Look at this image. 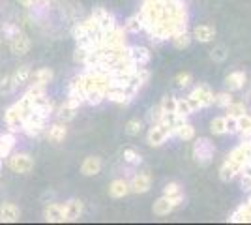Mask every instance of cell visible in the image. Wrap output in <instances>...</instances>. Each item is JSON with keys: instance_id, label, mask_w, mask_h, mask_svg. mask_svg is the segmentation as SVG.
<instances>
[{"instance_id": "obj_1", "label": "cell", "mask_w": 251, "mask_h": 225, "mask_svg": "<svg viewBox=\"0 0 251 225\" xmlns=\"http://www.w3.org/2000/svg\"><path fill=\"white\" fill-rule=\"evenodd\" d=\"M143 32L152 42H167L171 36L188 30V8L184 0H143L139 8Z\"/></svg>"}, {"instance_id": "obj_2", "label": "cell", "mask_w": 251, "mask_h": 225, "mask_svg": "<svg viewBox=\"0 0 251 225\" xmlns=\"http://www.w3.org/2000/svg\"><path fill=\"white\" fill-rule=\"evenodd\" d=\"M45 124H47V118L40 115L36 109L28 113L25 120H23V128L21 131L26 137H40L43 131H45Z\"/></svg>"}, {"instance_id": "obj_3", "label": "cell", "mask_w": 251, "mask_h": 225, "mask_svg": "<svg viewBox=\"0 0 251 225\" xmlns=\"http://www.w3.org/2000/svg\"><path fill=\"white\" fill-rule=\"evenodd\" d=\"M214 152H216L214 143L210 139H206V137H199V139H195V143H193V160L197 161L199 165H202V167H206V165L212 163Z\"/></svg>"}, {"instance_id": "obj_4", "label": "cell", "mask_w": 251, "mask_h": 225, "mask_svg": "<svg viewBox=\"0 0 251 225\" xmlns=\"http://www.w3.org/2000/svg\"><path fill=\"white\" fill-rule=\"evenodd\" d=\"M72 36L75 40H81V38H101L103 36V30H100L96 19L90 15L88 19H83V21L75 23L74 28H72Z\"/></svg>"}, {"instance_id": "obj_5", "label": "cell", "mask_w": 251, "mask_h": 225, "mask_svg": "<svg viewBox=\"0 0 251 225\" xmlns=\"http://www.w3.org/2000/svg\"><path fill=\"white\" fill-rule=\"evenodd\" d=\"M8 167L13 173H19V175H26L34 169V158L30 154H25V152H17V154H10L8 156Z\"/></svg>"}, {"instance_id": "obj_6", "label": "cell", "mask_w": 251, "mask_h": 225, "mask_svg": "<svg viewBox=\"0 0 251 225\" xmlns=\"http://www.w3.org/2000/svg\"><path fill=\"white\" fill-rule=\"evenodd\" d=\"M169 137H173L169 126L163 124V122H159V124L150 126V129H148V133H147V143L150 147H161Z\"/></svg>"}, {"instance_id": "obj_7", "label": "cell", "mask_w": 251, "mask_h": 225, "mask_svg": "<svg viewBox=\"0 0 251 225\" xmlns=\"http://www.w3.org/2000/svg\"><path fill=\"white\" fill-rule=\"evenodd\" d=\"M105 100L113 101V103H118V105H127L133 101V96L129 94L127 86H116V85H109L107 92H105Z\"/></svg>"}, {"instance_id": "obj_8", "label": "cell", "mask_w": 251, "mask_h": 225, "mask_svg": "<svg viewBox=\"0 0 251 225\" xmlns=\"http://www.w3.org/2000/svg\"><path fill=\"white\" fill-rule=\"evenodd\" d=\"M92 17H94L96 23H98L100 30H103V32H107V30H111V28H115L116 26L115 15H113L109 10H105L103 6L94 8V10H92Z\"/></svg>"}, {"instance_id": "obj_9", "label": "cell", "mask_w": 251, "mask_h": 225, "mask_svg": "<svg viewBox=\"0 0 251 225\" xmlns=\"http://www.w3.org/2000/svg\"><path fill=\"white\" fill-rule=\"evenodd\" d=\"M84 204L81 199H68L64 203V222H79L83 218Z\"/></svg>"}, {"instance_id": "obj_10", "label": "cell", "mask_w": 251, "mask_h": 225, "mask_svg": "<svg viewBox=\"0 0 251 225\" xmlns=\"http://www.w3.org/2000/svg\"><path fill=\"white\" fill-rule=\"evenodd\" d=\"M8 42H10V51L15 54V56H23V54H26L32 47L30 38H28L25 32H21V30L15 34L13 38H10Z\"/></svg>"}, {"instance_id": "obj_11", "label": "cell", "mask_w": 251, "mask_h": 225, "mask_svg": "<svg viewBox=\"0 0 251 225\" xmlns=\"http://www.w3.org/2000/svg\"><path fill=\"white\" fill-rule=\"evenodd\" d=\"M4 120H6L8 128H10L13 133H15V131H21L23 120H25V113L19 109L17 103H13L11 107L6 109V113H4Z\"/></svg>"}, {"instance_id": "obj_12", "label": "cell", "mask_w": 251, "mask_h": 225, "mask_svg": "<svg viewBox=\"0 0 251 225\" xmlns=\"http://www.w3.org/2000/svg\"><path fill=\"white\" fill-rule=\"evenodd\" d=\"M126 34L127 32L124 28H120L116 25L115 28L103 32V47H124V45H127L126 43Z\"/></svg>"}, {"instance_id": "obj_13", "label": "cell", "mask_w": 251, "mask_h": 225, "mask_svg": "<svg viewBox=\"0 0 251 225\" xmlns=\"http://www.w3.org/2000/svg\"><path fill=\"white\" fill-rule=\"evenodd\" d=\"M242 169H244V167H242L240 163H236V161L225 158L223 165L220 167V178L223 180V182H230V180H234V178L240 175Z\"/></svg>"}, {"instance_id": "obj_14", "label": "cell", "mask_w": 251, "mask_h": 225, "mask_svg": "<svg viewBox=\"0 0 251 225\" xmlns=\"http://www.w3.org/2000/svg\"><path fill=\"white\" fill-rule=\"evenodd\" d=\"M152 186V178L148 173H137L129 180V190L133 193H147Z\"/></svg>"}, {"instance_id": "obj_15", "label": "cell", "mask_w": 251, "mask_h": 225, "mask_svg": "<svg viewBox=\"0 0 251 225\" xmlns=\"http://www.w3.org/2000/svg\"><path fill=\"white\" fill-rule=\"evenodd\" d=\"M21 220V208L13 203H4L0 206V222L4 224H15Z\"/></svg>"}, {"instance_id": "obj_16", "label": "cell", "mask_w": 251, "mask_h": 225, "mask_svg": "<svg viewBox=\"0 0 251 225\" xmlns=\"http://www.w3.org/2000/svg\"><path fill=\"white\" fill-rule=\"evenodd\" d=\"M189 96H193L195 100H199V103L204 107H210V105H214V92L210 90L208 85H199L195 86L193 90H191V94Z\"/></svg>"}, {"instance_id": "obj_17", "label": "cell", "mask_w": 251, "mask_h": 225, "mask_svg": "<svg viewBox=\"0 0 251 225\" xmlns=\"http://www.w3.org/2000/svg\"><path fill=\"white\" fill-rule=\"evenodd\" d=\"M246 81H248V75L236 70V72H230L227 77H225V86L229 92H236V90H242L246 86Z\"/></svg>"}, {"instance_id": "obj_18", "label": "cell", "mask_w": 251, "mask_h": 225, "mask_svg": "<svg viewBox=\"0 0 251 225\" xmlns=\"http://www.w3.org/2000/svg\"><path fill=\"white\" fill-rule=\"evenodd\" d=\"M43 220L49 224H62L64 222V204L49 203L43 210Z\"/></svg>"}, {"instance_id": "obj_19", "label": "cell", "mask_w": 251, "mask_h": 225, "mask_svg": "<svg viewBox=\"0 0 251 225\" xmlns=\"http://www.w3.org/2000/svg\"><path fill=\"white\" fill-rule=\"evenodd\" d=\"M52 79H54V72H52L51 68H40V70H36V72L30 74L28 83H30V85L47 86L49 83H52Z\"/></svg>"}, {"instance_id": "obj_20", "label": "cell", "mask_w": 251, "mask_h": 225, "mask_svg": "<svg viewBox=\"0 0 251 225\" xmlns=\"http://www.w3.org/2000/svg\"><path fill=\"white\" fill-rule=\"evenodd\" d=\"M129 60L135 66H147L150 62V51L143 45H131L129 47Z\"/></svg>"}, {"instance_id": "obj_21", "label": "cell", "mask_w": 251, "mask_h": 225, "mask_svg": "<svg viewBox=\"0 0 251 225\" xmlns=\"http://www.w3.org/2000/svg\"><path fill=\"white\" fill-rule=\"evenodd\" d=\"M191 38H193V40H197V42H201V43H210L214 38H216V28H214V26H210V25H199V26H195V28H193Z\"/></svg>"}, {"instance_id": "obj_22", "label": "cell", "mask_w": 251, "mask_h": 225, "mask_svg": "<svg viewBox=\"0 0 251 225\" xmlns=\"http://www.w3.org/2000/svg\"><path fill=\"white\" fill-rule=\"evenodd\" d=\"M101 167H103L101 158H98V156H88V158H84L83 163H81V173H83L84 176H94V175H98V173L101 171Z\"/></svg>"}, {"instance_id": "obj_23", "label": "cell", "mask_w": 251, "mask_h": 225, "mask_svg": "<svg viewBox=\"0 0 251 225\" xmlns=\"http://www.w3.org/2000/svg\"><path fill=\"white\" fill-rule=\"evenodd\" d=\"M127 193H131V190H129V182L124 180V178H116V180H113V182L109 184V195L111 197L122 199Z\"/></svg>"}, {"instance_id": "obj_24", "label": "cell", "mask_w": 251, "mask_h": 225, "mask_svg": "<svg viewBox=\"0 0 251 225\" xmlns=\"http://www.w3.org/2000/svg\"><path fill=\"white\" fill-rule=\"evenodd\" d=\"M66 135H68V128H66L64 122H56V124H52V126L47 128V139L54 143V145L62 143L66 139Z\"/></svg>"}, {"instance_id": "obj_25", "label": "cell", "mask_w": 251, "mask_h": 225, "mask_svg": "<svg viewBox=\"0 0 251 225\" xmlns=\"http://www.w3.org/2000/svg\"><path fill=\"white\" fill-rule=\"evenodd\" d=\"M229 222L232 224H251V206L248 203L240 204L232 214H230Z\"/></svg>"}, {"instance_id": "obj_26", "label": "cell", "mask_w": 251, "mask_h": 225, "mask_svg": "<svg viewBox=\"0 0 251 225\" xmlns=\"http://www.w3.org/2000/svg\"><path fill=\"white\" fill-rule=\"evenodd\" d=\"M30 74H32V70H30V66L28 64H23L19 66L13 74H11V81H13V86L15 88H19V86H23L25 83H28V79H30Z\"/></svg>"}, {"instance_id": "obj_27", "label": "cell", "mask_w": 251, "mask_h": 225, "mask_svg": "<svg viewBox=\"0 0 251 225\" xmlns=\"http://www.w3.org/2000/svg\"><path fill=\"white\" fill-rule=\"evenodd\" d=\"M15 143H17V139H15L13 131H11V133H2V135H0V160L10 156L13 147H15Z\"/></svg>"}, {"instance_id": "obj_28", "label": "cell", "mask_w": 251, "mask_h": 225, "mask_svg": "<svg viewBox=\"0 0 251 225\" xmlns=\"http://www.w3.org/2000/svg\"><path fill=\"white\" fill-rule=\"evenodd\" d=\"M191 34H189V30H182V32H176L171 36V42H173V45L176 47V49H188L189 45H191Z\"/></svg>"}, {"instance_id": "obj_29", "label": "cell", "mask_w": 251, "mask_h": 225, "mask_svg": "<svg viewBox=\"0 0 251 225\" xmlns=\"http://www.w3.org/2000/svg\"><path fill=\"white\" fill-rule=\"evenodd\" d=\"M77 111L79 109H75V107H72V105H68L66 101H64L62 105L58 107V111H56V118H58V122H70V120H74L75 118V115H77Z\"/></svg>"}, {"instance_id": "obj_30", "label": "cell", "mask_w": 251, "mask_h": 225, "mask_svg": "<svg viewBox=\"0 0 251 225\" xmlns=\"http://www.w3.org/2000/svg\"><path fill=\"white\" fill-rule=\"evenodd\" d=\"M124 30L127 34H139V32H143V21H141L139 13H135V15H131V17H127V19H126Z\"/></svg>"}, {"instance_id": "obj_31", "label": "cell", "mask_w": 251, "mask_h": 225, "mask_svg": "<svg viewBox=\"0 0 251 225\" xmlns=\"http://www.w3.org/2000/svg\"><path fill=\"white\" fill-rule=\"evenodd\" d=\"M152 210H154L156 216H169L175 208H173V204L169 203L167 197L163 195V197H159L156 203H154V208H152Z\"/></svg>"}, {"instance_id": "obj_32", "label": "cell", "mask_w": 251, "mask_h": 225, "mask_svg": "<svg viewBox=\"0 0 251 225\" xmlns=\"http://www.w3.org/2000/svg\"><path fill=\"white\" fill-rule=\"evenodd\" d=\"M178 139H182V141H191V139H195V128L189 124L188 120L178 128V131L175 133Z\"/></svg>"}, {"instance_id": "obj_33", "label": "cell", "mask_w": 251, "mask_h": 225, "mask_svg": "<svg viewBox=\"0 0 251 225\" xmlns=\"http://www.w3.org/2000/svg\"><path fill=\"white\" fill-rule=\"evenodd\" d=\"M225 113L227 115H230V117H242L244 113H248V107H246V103L244 101H232V103H229L227 107H225Z\"/></svg>"}, {"instance_id": "obj_34", "label": "cell", "mask_w": 251, "mask_h": 225, "mask_svg": "<svg viewBox=\"0 0 251 225\" xmlns=\"http://www.w3.org/2000/svg\"><path fill=\"white\" fill-rule=\"evenodd\" d=\"M234 101V98H232V94H230L229 90H225V92H218V94H214V103L218 105V107L225 109L229 103H232Z\"/></svg>"}, {"instance_id": "obj_35", "label": "cell", "mask_w": 251, "mask_h": 225, "mask_svg": "<svg viewBox=\"0 0 251 225\" xmlns=\"http://www.w3.org/2000/svg\"><path fill=\"white\" fill-rule=\"evenodd\" d=\"M210 131H212L214 135H225V133H227V129H225V117L212 118V122H210Z\"/></svg>"}, {"instance_id": "obj_36", "label": "cell", "mask_w": 251, "mask_h": 225, "mask_svg": "<svg viewBox=\"0 0 251 225\" xmlns=\"http://www.w3.org/2000/svg\"><path fill=\"white\" fill-rule=\"evenodd\" d=\"M141 131H143V122H141L139 118H131V120L126 124V133H127V135H133V137H135Z\"/></svg>"}, {"instance_id": "obj_37", "label": "cell", "mask_w": 251, "mask_h": 225, "mask_svg": "<svg viewBox=\"0 0 251 225\" xmlns=\"http://www.w3.org/2000/svg\"><path fill=\"white\" fill-rule=\"evenodd\" d=\"M159 107L163 113H176V98L175 96H163Z\"/></svg>"}, {"instance_id": "obj_38", "label": "cell", "mask_w": 251, "mask_h": 225, "mask_svg": "<svg viewBox=\"0 0 251 225\" xmlns=\"http://www.w3.org/2000/svg\"><path fill=\"white\" fill-rule=\"evenodd\" d=\"M161 117H163V111H161V107H159V105L152 107L147 113V120H148V124H150V126L159 124V122H161Z\"/></svg>"}, {"instance_id": "obj_39", "label": "cell", "mask_w": 251, "mask_h": 225, "mask_svg": "<svg viewBox=\"0 0 251 225\" xmlns=\"http://www.w3.org/2000/svg\"><path fill=\"white\" fill-rule=\"evenodd\" d=\"M176 113L180 117H186V118H188L189 115H193L186 98H176Z\"/></svg>"}, {"instance_id": "obj_40", "label": "cell", "mask_w": 251, "mask_h": 225, "mask_svg": "<svg viewBox=\"0 0 251 225\" xmlns=\"http://www.w3.org/2000/svg\"><path fill=\"white\" fill-rule=\"evenodd\" d=\"M238 133H251V115L244 113L238 117Z\"/></svg>"}, {"instance_id": "obj_41", "label": "cell", "mask_w": 251, "mask_h": 225, "mask_svg": "<svg viewBox=\"0 0 251 225\" xmlns=\"http://www.w3.org/2000/svg\"><path fill=\"white\" fill-rule=\"evenodd\" d=\"M124 161L127 165H139L141 163V154L133 149H126L124 150Z\"/></svg>"}, {"instance_id": "obj_42", "label": "cell", "mask_w": 251, "mask_h": 225, "mask_svg": "<svg viewBox=\"0 0 251 225\" xmlns=\"http://www.w3.org/2000/svg\"><path fill=\"white\" fill-rule=\"evenodd\" d=\"M210 58H212L214 62H225V58H227V49H225L223 45L214 47V49L210 51Z\"/></svg>"}, {"instance_id": "obj_43", "label": "cell", "mask_w": 251, "mask_h": 225, "mask_svg": "<svg viewBox=\"0 0 251 225\" xmlns=\"http://www.w3.org/2000/svg\"><path fill=\"white\" fill-rule=\"evenodd\" d=\"M191 74L189 72H180V74H176V77H175V83H176L178 88H186V86L191 85Z\"/></svg>"}, {"instance_id": "obj_44", "label": "cell", "mask_w": 251, "mask_h": 225, "mask_svg": "<svg viewBox=\"0 0 251 225\" xmlns=\"http://www.w3.org/2000/svg\"><path fill=\"white\" fill-rule=\"evenodd\" d=\"M225 129H227L229 135L238 133V118L230 117V115H225Z\"/></svg>"}, {"instance_id": "obj_45", "label": "cell", "mask_w": 251, "mask_h": 225, "mask_svg": "<svg viewBox=\"0 0 251 225\" xmlns=\"http://www.w3.org/2000/svg\"><path fill=\"white\" fill-rule=\"evenodd\" d=\"M25 94H26V96H30L32 101H34V100H38V98L47 96V92H45V86H40V85H30V88H28Z\"/></svg>"}, {"instance_id": "obj_46", "label": "cell", "mask_w": 251, "mask_h": 225, "mask_svg": "<svg viewBox=\"0 0 251 225\" xmlns=\"http://www.w3.org/2000/svg\"><path fill=\"white\" fill-rule=\"evenodd\" d=\"M15 90L13 86V81H11V75H6L0 79V94H11Z\"/></svg>"}, {"instance_id": "obj_47", "label": "cell", "mask_w": 251, "mask_h": 225, "mask_svg": "<svg viewBox=\"0 0 251 225\" xmlns=\"http://www.w3.org/2000/svg\"><path fill=\"white\" fill-rule=\"evenodd\" d=\"M88 49L86 47H83V45H77L74 51V60L77 62V64H84V60H86V56H88Z\"/></svg>"}, {"instance_id": "obj_48", "label": "cell", "mask_w": 251, "mask_h": 225, "mask_svg": "<svg viewBox=\"0 0 251 225\" xmlns=\"http://www.w3.org/2000/svg\"><path fill=\"white\" fill-rule=\"evenodd\" d=\"M17 32H19V26H15L13 23H6V25L2 26V34H0V36H2L4 40H10V38H13Z\"/></svg>"}, {"instance_id": "obj_49", "label": "cell", "mask_w": 251, "mask_h": 225, "mask_svg": "<svg viewBox=\"0 0 251 225\" xmlns=\"http://www.w3.org/2000/svg\"><path fill=\"white\" fill-rule=\"evenodd\" d=\"M238 176H240V188L242 190H244V192H251V173L242 171Z\"/></svg>"}, {"instance_id": "obj_50", "label": "cell", "mask_w": 251, "mask_h": 225, "mask_svg": "<svg viewBox=\"0 0 251 225\" xmlns=\"http://www.w3.org/2000/svg\"><path fill=\"white\" fill-rule=\"evenodd\" d=\"M176 193H182V188L178 182H169L165 188H163V195L165 197H171V195H176Z\"/></svg>"}, {"instance_id": "obj_51", "label": "cell", "mask_w": 251, "mask_h": 225, "mask_svg": "<svg viewBox=\"0 0 251 225\" xmlns=\"http://www.w3.org/2000/svg\"><path fill=\"white\" fill-rule=\"evenodd\" d=\"M23 8H28V10H34V8H40L43 4H47V0H19Z\"/></svg>"}, {"instance_id": "obj_52", "label": "cell", "mask_w": 251, "mask_h": 225, "mask_svg": "<svg viewBox=\"0 0 251 225\" xmlns=\"http://www.w3.org/2000/svg\"><path fill=\"white\" fill-rule=\"evenodd\" d=\"M169 203L173 204V208H178V206H182L184 204V193H176V195H171L167 197Z\"/></svg>"}, {"instance_id": "obj_53", "label": "cell", "mask_w": 251, "mask_h": 225, "mask_svg": "<svg viewBox=\"0 0 251 225\" xmlns=\"http://www.w3.org/2000/svg\"><path fill=\"white\" fill-rule=\"evenodd\" d=\"M186 100H188L189 107H191V113H197V111H201V109H202V105L199 103V100H195L193 96H188Z\"/></svg>"}, {"instance_id": "obj_54", "label": "cell", "mask_w": 251, "mask_h": 225, "mask_svg": "<svg viewBox=\"0 0 251 225\" xmlns=\"http://www.w3.org/2000/svg\"><path fill=\"white\" fill-rule=\"evenodd\" d=\"M242 171H246V173H251V156L248 158V161H246V165H244V169Z\"/></svg>"}, {"instance_id": "obj_55", "label": "cell", "mask_w": 251, "mask_h": 225, "mask_svg": "<svg viewBox=\"0 0 251 225\" xmlns=\"http://www.w3.org/2000/svg\"><path fill=\"white\" fill-rule=\"evenodd\" d=\"M0 173H2V160H0Z\"/></svg>"}, {"instance_id": "obj_56", "label": "cell", "mask_w": 251, "mask_h": 225, "mask_svg": "<svg viewBox=\"0 0 251 225\" xmlns=\"http://www.w3.org/2000/svg\"><path fill=\"white\" fill-rule=\"evenodd\" d=\"M0 43H2V36H0Z\"/></svg>"}]
</instances>
